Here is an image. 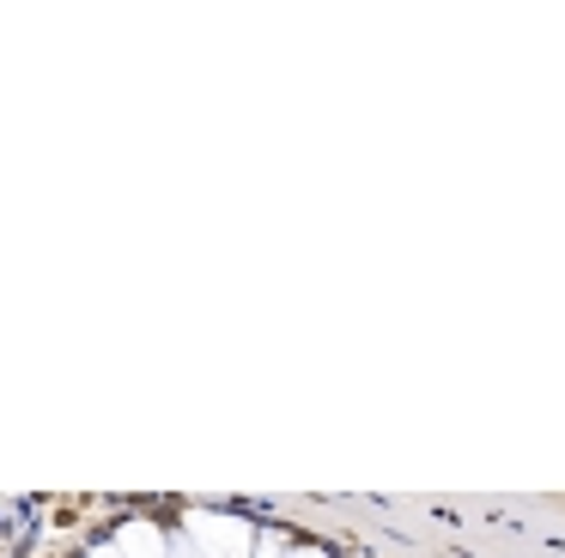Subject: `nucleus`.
I'll list each match as a JSON object with an SVG mask.
<instances>
[{
	"label": "nucleus",
	"instance_id": "2",
	"mask_svg": "<svg viewBox=\"0 0 565 558\" xmlns=\"http://www.w3.org/2000/svg\"><path fill=\"white\" fill-rule=\"evenodd\" d=\"M122 558H164V540L152 522H128L122 528Z\"/></svg>",
	"mask_w": 565,
	"mask_h": 558
},
{
	"label": "nucleus",
	"instance_id": "4",
	"mask_svg": "<svg viewBox=\"0 0 565 558\" xmlns=\"http://www.w3.org/2000/svg\"><path fill=\"white\" fill-rule=\"evenodd\" d=\"M298 558H322V552H298Z\"/></svg>",
	"mask_w": 565,
	"mask_h": 558
},
{
	"label": "nucleus",
	"instance_id": "3",
	"mask_svg": "<svg viewBox=\"0 0 565 558\" xmlns=\"http://www.w3.org/2000/svg\"><path fill=\"white\" fill-rule=\"evenodd\" d=\"M92 558H122V552H92Z\"/></svg>",
	"mask_w": 565,
	"mask_h": 558
},
{
	"label": "nucleus",
	"instance_id": "1",
	"mask_svg": "<svg viewBox=\"0 0 565 558\" xmlns=\"http://www.w3.org/2000/svg\"><path fill=\"white\" fill-rule=\"evenodd\" d=\"M189 534L201 540V552H207V558H244V552H249L244 522L213 516V509H189Z\"/></svg>",
	"mask_w": 565,
	"mask_h": 558
}]
</instances>
